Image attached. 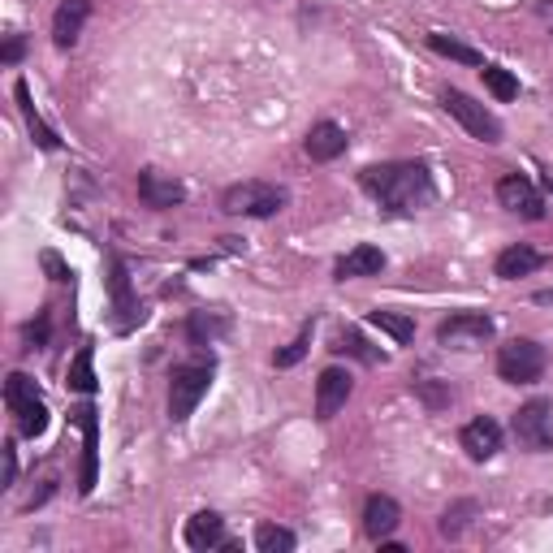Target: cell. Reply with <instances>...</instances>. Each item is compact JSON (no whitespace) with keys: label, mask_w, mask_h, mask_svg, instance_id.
I'll return each instance as SVG.
<instances>
[{"label":"cell","mask_w":553,"mask_h":553,"mask_svg":"<svg viewBox=\"0 0 553 553\" xmlns=\"http://www.w3.org/2000/svg\"><path fill=\"white\" fill-rule=\"evenodd\" d=\"M363 191L393 216H411L433 199V173L420 161H393V164H372L359 173Z\"/></svg>","instance_id":"6da1fadb"},{"label":"cell","mask_w":553,"mask_h":553,"mask_svg":"<svg viewBox=\"0 0 553 553\" xmlns=\"http://www.w3.org/2000/svg\"><path fill=\"white\" fill-rule=\"evenodd\" d=\"M212 372H216L212 355L208 359H186V363L173 368V376H169V420L173 423L191 420V411L199 407V398H203L208 385H212Z\"/></svg>","instance_id":"7a4b0ae2"},{"label":"cell","mask_w":553,"mask_h":553,"mask_svg":"<svg viewBox=\"0 0 553 553\" xmlns=\"http://www.w3.org/2000/svg\"><path fill=\"white\" fill-rule=\"evenodd\" d=\"M286 199L290 195L281 186H273V182H238V186L225 191L221 208L229 216H256V221H264V216H276V212L286 208Z\"/></svg>","instance_id":"3957f363"},{"label":"cell","mask_w":553,"mask_h":553,"mask_svg":"<svg viewBox=\"0 0 553 553\" xmlns=\"http://www.w3.org/2000/svg\"><path fill=\"white\" fill-rule=\"evenodd\" d=\"M510 433L519 441L527 454H549L553 450V402L549 398H532L515 411L510 420Z\"/></svg>","instance_id":"277c9868"},{"label":"cell","mask_w":553,"mask_h":553,"mask_svg":"<svg viewBox=\"0 0 553 553\" xmlns=\"http://www.w3.org/2000/svg\"><path fill=\"white\" fill-rule=\"evenodd\" d=\"M545 372V346L532 342V338H510V342L497 350V376L506 385H532Z\"/></svg>","instance_id":"5b68a950"},{"label":"cell","mask_w":553,"mask_h":553,"mask_svg":"<svg viewBox=\"0 0 553 553\" xmlns=\"http://www.w3.org/2000/svg\"><path fill=\"white\" fill-rule=\"evenodd\" d=\"M441 104H445V113L454 117L463 130L472 134V139H480V143H502V121L488 113L485 104H475L467 91H458V87H450L445 96H441Z\"/></svg>","instance_id":"8992f818"},{"label":"cell","mask_w":553,"mask_h":553,"mask_svg":"<svg viewBox=\"0 0 553 553\" xmlns=\"http://www.w3.org/2000/svg\"><path fill=\"white\" fill-rule=\"evenodd\" d=\"M488 338H493V320H488L485 311H454L450 320L437 325V342L445 350H475Z\"/></svg>","instance_id":"52a82bcc"},{"label":"cell","mask_w":553,"mask_h":553,"mask_svg":"<svg viewBox=\"0 0 553 553\" xmlns=\"http://www.w3.org/2000/svg\"><path fill=\"white\" fill-rule=\"evenodd\" d=\"M69 423L82 428V475H78V493H91L96 488V472H99V420L96 407L82 402V407L69 411Z\"/></svg>","instance_id":"ba28073f"},{"label":"cell","mask_w":553,"mask_h":553,"mask_svg":"<svg viewBox=\"0 0 553 553\" xmlns=\"http://www.w3.org/2000/svg\"><path fill=\"white\" fill-rule=\"evenodd\" d=\"M497 203H502L506 212L523 216V221H540V216H545V199H540V191L523 178V173H506V178L497 182Z\"/></svg>","instance_id":"9c48e42d"},{"label":"cell","mask_w":553,"mask_h":553,"mask_svg":"<svg viewBox=\"0 0 553 553\" xmlns=\"http://www.w3.org/2000/svg\"><path fill=\"white\" fill-rule=\"evenodd\" d=\"M109 294H113V311H117V329H121V333L143 320L139 298H134V290H130V273H126V260H121V256H109Z\"/></svg>","instance_id":"30bf717a"},{"label":"cell","mask_w":553,"mask_h":553,"mask_svg":"<svg viewBox=\"0 0 553 553\" xmlns=\"http://www.w3.org/2000/svg\"><path fill=\"white\" fill-rule=\"evenodd\" d=\"M350 390H355V381H350L346 368H325L320 381H316V420H333L346 407Z\"/></svg>","instance_id":"8fae6325"},{"label":"cell","mask_w":553,"mask_h":553,"mask_svg":"<svg viewBox=\"0 0 553 553\" xmlns=\"http://www.w3.org/2000/svg\"><path fill=\"white\" fill-rule=\"evenodd\" d=\"M139 199L156 212L178 208V203H186V186H182L178 178L161 173V169H143V173H139Z\"/></svg>","instance_id":"7c38bea8"},{"label":"cell","mask_w":553,"mask_h":553,"mask_svg":"<svg viewBox=\"0 0 553 553\" xmlns=\"http://www.w3.org/2000/svg\"><path fill=\"white\" fill-rule=\"evenodd\" d=\"M186 545L199 553L208 549H234V540L225 537V519L216 515V510H199L186 519Z\"/></svg>","instance_id":"4fadbf2b"},{"label":"cell","mask_w":553,"mask_h":553,"mask_svg":"<svg viewBox=\"0 0 553 553\" xmlns=\"http://www.w3.org/2000/svg\"><path fill=\"white\" fill-rule=\"evenodd\" d=\"M87 17H91V0H61L57 14H52V44L57 48H74Z\"/></svg>","instance_id":"5bb4252c"},{"label":"cell","mask_w":553,"mask_h":553,"mask_svg":"<svg viewBox=\"0 0 553 553\" xmlns=\"http://www.w3.org/2000/svg\"><path fill=\"white\" fill-rule=\"evenodd\" d=\"M458 441H463L467 458H475V463H488V458L502 450V423L488 420V415H480V420H472L463 433H458Z\"/></svg>","instance_id":"9a60e30c"},{"label":"cell","mask_w":553,"mask_h":553,"mask_svg":"<svg viewBox=\"0 0 553 553\" xmlns=\"http://www.w3.org/2000/svg\"><path fill=\"white\" fill-rule=\"evenodd\" d=\"M398 523H402V506L393 497H385V493H372L368 506H363V532L372 540H385L398 532Z\"/></svg>","instance_id":"2e32d148"},{"label":"cell","mask_w":553,"mask_h":553,"mask_svg":"<svg viewBox=\"0 0 553 553\" xmlns=\"http://www.w3.org/2000/svg\"><path fill=\"white\" fill-rule=\"evenodd\" d=\"M303 147H308V156L316 164H329L346 151V130L338 126V121H316V126L308 130V139H303Z\"/></svg>","instance_id":"e0dca14e"},{"label":"cell","mask_w":553,"mask_h":553,"mask_svg":"<svg viewBox=\"0 0 553 553\" xmlns=\"http://www.w3.org/2000/svg\"><path fill=\"white\" fill-rule=\"evenodd\" d=\"M493 268H497L502 281H519V276H532L537 268H545V251H537V246H527V243H515L497 256Z\"/></svg>","instance_id":"ac0fdd59"},{"label":"cell","mask_w":553,"mask_h":553,"mask_svg":"<svg viewBox=\"0 0 553 553\" xmlns=\"http://www.w3.org/2000/svg\"><path fill=\"white\" fill-rule=\"evenodd\" d=\"M385 268V251L381 246H355V251H346L342 260H338V268H333V276L338 281H355V276H376Z\"/></svg>","instance_id":"d6986e66"},{"label":"cell","mask_w":553,"mask_h":553,"mask_svg":"<svg viewBox=\"0 0 553 553\" xmlns=\"http://www.w3.org/2000/svg\"><path fill=\"white\" fill-rule=\"evenodd\" d=\"M229 333V316L225 311H195L191 320H186V338L195 346H212L216 338H225Z\"/></svg>","instance_id":"ffe728a7"},{"label":"cell","mask_w":553,"mask_h":553,"mask_svg":"<svg viewBox=\"0 0 553 553\" xmlns=\"http://www.w3.org/2000/svg\"><path fill=\"white\" fill-rule=\"evenodd\" d=\"M14 96H17V104H22V117H26V126H31L35 143L44 147V151H57V147H61V139H57V134H52L48 126L39 121V113H35V104H31V87H26V82H17Z\"/></svg>","instance_id":"44dd1931"},{"label":"cell","mask_w":553,"mask_h":553,"mask_svg":"<svg viewBox=\"0 0 553 553\" xmlns=\"http://www.w3.org/2000/svg\"><path fill=\"white\" fill-rule=\"evenodd\" d=\"M368 320H372V325L381 329V333H390V338H393L398 346L415 342V320H411V316H402V311H372Z\"/></svg>","instance_id":"7402d4cb"},{"label":"cell","mask_w":553,"mask_h":553,"mask_svg":"<svg viewBox=\"0 0 553 553\" xmlns=\"http://www.w3.org/2000/svg\"><path fill=\"white\" fill-rule=\"evenodd\" d=\"M69 390L82 393V398H91L96 393V368H91V346H82L78 355H74V363H69Z\"/></svg>","instance_id":"603a6c76"},{"label":"cell","mask_w":553,"mask_h":553,"mask_svg":"<svg viewBox=\"0 0 553 553\" xmlns=\"http://www.w3.org/2000/svg\"><path fill=\"white\" fill-rule=\"evenodd\" d=\"M298 540H294L290 527H276V523H260L256 527V549L260 553H290Z\"/></svg>","instance_id":"cb8c5ba5"},{"label":"cell","mask_w":553,"mask_h":553,"mask_svg":"<svg viewBox=\"0 0 553 553\" xmlns=\"http://www.w3.org/2000/svg\"><path fill=\"white\" fill-rule=\"evenodd\" d=\"M14 415H17V433H22V437H39V433L48 428V407H44V398L22 402Z\"/></svg>","instance_id":"d4e9b609"},{"label":"cell","mask_w":553,"mask_h":553,"mask_svg":"<svg viewBox=\"0 0 553 553\" xmlns=\"http://www.w3.org/2000/svg\"><path fill=\"white\" fill-rule=\"evenodd\" d=\"M428 48L441 52V57H450V61H463V66H485L480 52L467 48V44H458V39H450V35H428Z\"/></svg>","instance_id":"484cf974"},{"label":"cell","mask_w":553,"mask_h":553,"mask_svg":"<svg viewBox=\"0 0 553 553\" xmlns=\"http://www.w3.org/2000/svg\"><path fill=\"white\" fill-rule=\"evenodd\" d=\"M333 350H338V355H355V359H363V363H385L381 350H372V346L359 338V329H342L338 342H333Z\"/></svg>","instance_id":"4316f807"},{"label":"cell","mask_w":553,"mask_h":553,"mask_svg":"<svg viewBox=\"0 0 553 553\" xmlns=\"http://www.w3.org/2000/svg\"><path fill=\"white\" fill-rule=\"evenodd\" d=\"M480 74H485V87L493 91L497 99H515L519 96V78L510 74V69L502 66H480Z\"/></svg>","instance_id":"83f0119b"},{"label":"cell","mask_w":553,"mask_h":553,"mask_svg":"<svg viewBox=\"0 0 553 553\" xmlns=\"http://www.w3.org/2000/svg\"><path fill=\"white\" fill-rule=\"evenodd\" d=\"M31 398H39V390H35V381L26 372H14L5 381V402H9V411H17L22 402H31Z\"/></svg>","instance_id":"f1b7e54d"},{"label":"cell","mask_w":553,"mask_h":553,"mask_svg":"<svg viewBox=\"0 0 553 553\" xmlns=\"http://www.w3.org/2000/svg\"><path fill=\"white\" fill-rule=\"evenodd\" d=\"M308 342H311V325L303 329V333H298L290 346H281V350L273 355V363H276V368H294V363H303V355H308Z\"/></svg>","instance_id":"f546056e"},{"label":"cell","mask_w":553,"mask_h":553,"mask_svg":"<svg viewBox=\"0 0 553 553\" xmlns=\"http://www.w3.org/2000/svg\"><path fill=\"white\" fill-rule=\"evenodd\" d=\"M467 515H475V502L450 506V510L441 515V537H458V532H463V523H467Z\"/></svg>","instance_id":"4dcf8cb0"},{"label":"cell","mask_w":553,"mask_h":553,"mask_svg":"<svg viewBox=\"0 0 553 553\" xmlns=\"http://www.w3.org/2000/svg\"><path fill=\"white\" fill-rule=\"evenodd\" d=\"M415 393H420L433 411H441L445 402H450V390H445V385H433V381H415Z\"/></svg>","instance_id":"1f68e13d"},{"label":"cell","mask_w":553,"mask_h":553,"mask_svg":"<svg viewBox=\"0 0 553 553\" xmlns=\"http://www.w3.org/2000/svg\"><path fill=\"white\" fill-rule=\"evenodd\" d=\"M48 346V316H39V325H26V350Z\"/></svg>","instance_id":"d6a6232c"},{"label":"cell","mask_w":553,"mask_h":553,"mask_svg":"<svg viewBox=\"0 0 553 553\" xmlns=\"http://www.w3.org/2000/svg\"><path fill=\"white\" fill-rule=\"evenodd\" d=\"M44 268L52 273V281H69V268L61 264V256H57V251H44Z\"/></svg>","instance_id":"836d02e7"},{"label":"cell","mask_w":553,"mask_h":553,"mask_svg":"<svg viewBox=\"0 0 553 553\" xmlns=\"http://www.w3.org/2000/svg\"><path fill=\"white\" fill-rule=\"evenodd\" d=\"M22 52H26V39H22V35H14V39L5 44V52H0V61H5V66H14Z\"/></svg>","instance_id":"e575fe53"},{"label":"cell","mask_w":553,"mask_h":553,"mask_svg":"<svg viewBox=\"0 0 553 553\" xmlns=\"http://www.w3.org/2000/svg\"><path fill=\"white\" fill-rule=\"evenodd\" d=\"M17 480V450H14V441H9V445H5V488L14 485Z\"/></svg>","instance_id":"d590c367"},{"label":"cell","mask_w":553,"mask_h":553,"mask_svg":"<svg viewBox=\"0 0 553 553\" xmlns=\"http://www.w3.org/2000/svg\"><path fill=\"white\" fill-rule=\"evenodd\" d=\"M540 17H545V26L553 31V0H540Z\"/></svg>","instance_id":"8d00e7d4"}]
</instances>
